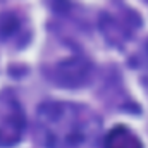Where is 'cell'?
Instances as JSON below:
<instances>
[{
    "mask_svg": "<svg viewBox=\"0 0 148 148\" xmlns=\"http://www.w3.org/2000/svg\"><path fill=\"white\" fill-rule=\"evenodd\" d=\"M91 76V64L83 55H73L60 62H57L52 69L48 77L64 88H79L88 83Z\"/></svg>",
    "mask_w": 148,
    "mask_h": 148,
    "instance_id": "4",
    "label": "cell"
},
{
    "mask_svg": "<svg viewBox=\"0 0 148 148\" xmlns=\"http://www.w3.org/2000/svg\"><path fill=\"white\" fill-rule=\"evenodd\" d=\"M38 138L45 148H100L102 121L84 105L47 102L36 115Z\"/></svg>",
    "mask_w": 148,
    "mask_h": 148,
    "instance_id": "1",
    "label": "cell"
},
{
    "mask_svg": "<svg viewBox=\"0 0 148 148\" xmlns=\"http://www.w3.org/2000/svg\"><path fill=\"white\" fill-rule=\"evenodd\" d=\"M103 148H143V143L126 126H115L107 133Z\"/></svg>",
    "mask_w": 148,
    "mask_h": 148,
    "instance_id": "6",
    "label": "cell"
},
{
    "mask_svg": "<svg viewBox=\"0 0 148 148\" xmlns=\"http://www.w3.org/2000/svg\"><path fill=\"white\" fill-rule=\"evenodd\" d=\"M140 24H141L140 16L126 7L103 12L100 17L102 35L114 47H122L126 41H129L138 31Z\"/></svg>",
    "mask_w": 148,
    "mask_h": 148,
    "instance_id": "2",
    "label": "cell"
},
{
    "mask_svg": "<svg viewBox=\"0 0 148 148\" xmlns=\"http://www.w3.org/2000/svg\"><path fill=\"white\" fill-rule=\"evenodd\" d=\"M29 31L26 23L16 12H2L0 14V40L16 47L26 45Z\"/></svg>",
    "mask_w": 148,
    "mask_h": 148,
    "instance_id": "5",
    "label": "cell"
},
{
    "mask_svg": "<svg viewBox=\"0 0 148 148\" xmlns=\"http://www.w3.org/2000/svg\"><path fill=\"white\" fill-rule=\"evenodd\" d=\"M24 133V112L10 91L0 93V148L14 147Z\"/></svg>",
    "mask_w": 148,
    "mask_h": 148,
    "instance_id": "3",
    "label": "cell"
}]
</instances>
